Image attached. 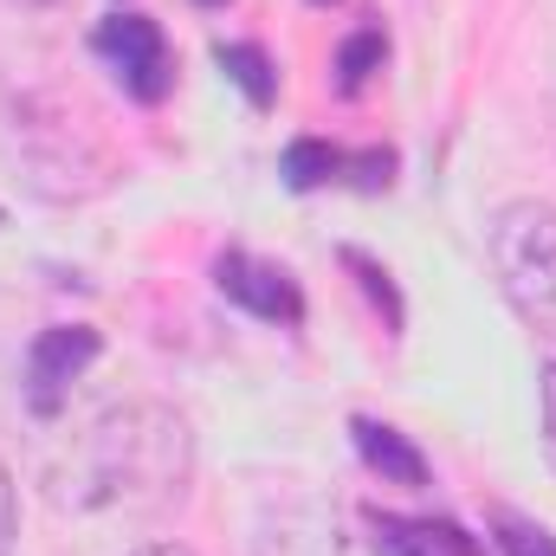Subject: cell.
<instances>
[{
    "label": "cell",
    "mask_w": 556,
    "mask_h": 556,
    "mask_svg": "<svg viewBox=\"0 0 556 556\" xmlns=\"http://www.w3.org/2000/svg\"><path fill=\"white\" fill-rule=\"evenodd\" d=\"M188 479V427L168 408H111L91 427V498L98 505H162Z\"/></svg>",
    "instance_id": "1"
},
{
    "label": "cell",
    "mask_w": 556,
    "mask_h": 556,
    "mask_svg": "<svg viewBox=\"0 0 556 556\" xmlns=\"http://www.w3.org/2000/svg\"><path fill=\"white\" fill-rule=\"evenodd\" d=\"M492 266L511 311L556 350V207L551 201H505L492 214Z\"/></svg>",
    "instance_id": "2"
},
{
    "label": "cell",
    "mask_w": 556,
    "mask_h": 556,
    "mask_svg": "<svg viewBox=\"0 0 556 556\" xmlns=\"http://www.w3.org/2000/svg\"><path fill=\"white\" fill-rule=\"evenodd\" d=\"M91 46H98V59L111 65V78H117L137 104H162V98H168V85H175V52H168L162 26H155L149 13H111V20H98Z\"/></svg>",
    "instance_id": "3"
},
{
    "label": "cell",
    "mask_w": 556,
    "mask_h": 556,
    "mask_svg": "<svg viewBox=\"0 0 556 556\" xmlns=\"http://www.w3.org/2000/svg\"><path fill=\"white\" fill-rule=\"evenodd\" d=\"M98 350H104V337L91 324H46L33 337V350H26V402H33V415L39 420L59 415L72 382L98 363Z\"/></svg>",
    "instance_id": "4"
},
{
    "label": "cell",
    "mask_w": 556,
    "mask_h": 556,
    "mask_svg": "<svg viewBox=\"0 0 556 556\" xmlns=\"http://www.w3.org/2000/svg\"><path fill=\"white\" fill-rule=\"evenodd\" d=\"M214 291H220L227 304L266 317V324H304V291H298V278L285 273V266H273V260L240 253V247L214 260Z\"/></svg>",
    "instance_id": "5"
},
{
    "label": "cell",
    "mask_w": 556,
    "mask_h": 556,
    "mask_svg": "<svg viewBox=\"0 0 556 556\" xmlns=\"http://www.w3.org/2000/svg\"><path fill=\"white\" fill-rule=\"evenodd\" d=\"M350 433H356L363 466H369L382 485H402V492H420V485H427V459H420V446L402 433V427L356 415V420H350Z\"/></svg>",
    "instance_id": "6"
},
{
    "label": "cell",
    "mask_w": 556,
    "mask_h": 556,
    "mask_svg": "<svg viewBox=\"0 0 556 556\" xmlns=\"http://www.w3.org/2000/svg\"><path fill=\"white\" fill-rule=\"evenodd\" d=\"M214 59H220V72L247 91V104H253V111H273L278 72H273V59H266L260 46H247V39H220V46H214Z\"/></svg>",
    "instance_id": "7"
},
{
    "label": "cell",
    "mask_w": 556,
    "mask_h": 556,
    "mask_svg": "<svg viewBox=\"0 0 556 556\" xmlns=\"http://www.w3.org/2000/svg\"><path fill=\"white\" fill-rule=\"evenodd\" d=\"M343 149H330V142L317 137H298L285 149V162H278V175H285V188H298V194H311V188H324V181H337L343 175Z\"/></svg>",
    "instance_id": "8"
},
{
    "label": "cell",
    "mask_w": 556,
    "mask_h": 556,
    "mask_svg": "<svg viewBox=\"0 0 556 556\" xmlns=\"http://www.w3.org/2000/svg\"><path fill=\"white\" fill-rule=\"evenodd\" d=\"M382 59H389V39L376 26H363L356 39H343V52H337V91H363L382 72Z\"/></svg>",
    "instance_id": "9"
},
{
    "label": "cell",
    "mask_w": 556,
    "mask_h": 556,
    "mask_svg": "<svg viewBox=\"0 0 556 556\" xmlns=\"http://www.w3.org/2000/svg\"><path fill=\"white\" fill-rule=\"evenodd\" d=\"M498 551L505 556H556V538L544 525L518 518V511H498Z\"/></svg>",
    "instance_id": "10"
},
{
    "label": "cell",
    "mask_w": 556,
    "mask_h": 556,
    "mask_svg": "<svg viewBox=\"0 0 556 556\" xmlns=\"http://www.w3.org/2000/svg\"><path fill=\"white\" fill-rule=\"evenodd\" d=\"M343 266H350V273L363 278V291H369V298L382 304L389 330H402V298H395V285H389V273H382V266H376L369 253H356V247H343Z\"/></svg>",
    "instance_id": "11"
},
{
    "label": "cell",
    "mask_w": 556,
    "mask_h": 556,
    "mask_svg": "<svg viewBox=\"0 0 556 556\" xmlns=\"http://www.w3.org/2000/svg\"><path fill=\"white\" fill-rule=\"evenodd\" d=\"M538 402H544V459L556 472V363H544V376H538Z\"/></svg>",
    "instance_id": "12"
},
{
    "label": "cell",
    "mask_w": 556,
    "mask_h": 556,
    "mask_svg": "<svg viewBox=\"0 0 556 556\" xmlns=\"http://www.w3.org/2000/svg\"><path fill=\"white\" fill-rule=\"evenodd\" d=\"M350 168H356V188H369V194H376V188H389V168H395V155H389V149H369V155H356Z\"/></svg>",
    "instance_id": "13"
},
{
    "label": "cell",
    "mask_w": 556,
    "mask_h": 556,
    "mask_svg": "<svg viewBox=\"0 0 556 556\" xmlns=\"http://www.w3.org/2000/svg\"><path fill=\"white\" fill-rule=\"evenodd\" d=\"M13 538H20V505H13V479L0 466V556L13 551Z\"/></svg>",
    "instance_id": "14"
},
{
    "label": "cell",
    "mask_w": 556,
    "mask_h": 556,
    "mask_svg": "<svg viewBox=\"0 0 556 556\" xmlns=\"http://www.w3.org/2000/svg\"><path fill=\"white\" fill-rule=\"evenodd\" d=\"M137 556H194V551H181V544H149V551H137Z\"/></svg>",
    "instance_id": "15"
},
{
    "label": "cell",
    "mask_w": 556,
    "mask_h": 556,
    "mask_svg": "<svg viewBox=\"0 0 556 556\" xmlns=\"http://www.w3.org/2000/svg\"><path fill=\"white\" fill-rule=\"evenodd\" d=\"M402 556H420V551H408V544H402Z\"/></svg>",
    "instance_id": "16"
},
{
    "label": "cell",
    "mask_w": 556,
    "mask_h": 556,
    "mask_svg": "<svg viewBox=\"0 0 556 556\" xmlns=\"http://www.w3.org/2000/svg\"><path fill=\"white\" fill-rule=\"evenodd\" d=\"M201 7H220V0H201Z\"/></svg>",
    "instance_id": "17"
},
{
    "label": "cell",
    "mask_w": 556,
    "mask_h": 556,
    "mask_svg": "<svg viewBox=\"0 0 556 556\" xmlns=\"http://www.w3.org/2000/svg\"><path fill=\"white\" fill-rule=\"evenodd\" d=\"M317 7H324V0H317Z\"/></svg>",
    "instance_id": "18"
}]
</instances>
